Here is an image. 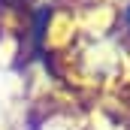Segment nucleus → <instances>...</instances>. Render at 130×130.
Masks as SVG:
<instances>
[{
  "mask_svg": "<svg viewBox=\"0 0 130 130\" xmlns=\"http://www.w3.org/2000/svg\"><path fill=\"white\" fill-rule=\"evenodd\" d=\"M127 24H130V9H127Z\"/></svg>",
  "mask_w": 130,
  "mask_h": 130,
  "instance_id": "1",
  "label": "nucleus"
}]
</instances>
